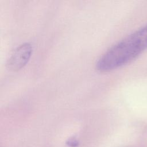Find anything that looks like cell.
<instances>
[{"label":"cell","instance_id":"obj_1","mask_svg":"<svg viewBox=\"0 0 147 147\" xmlns=\"http://www.w3.org/2000/svg\"><path fill=\"white\" fill-rule=\"evenodd\" d=\"M147 49V25L132 33L105 52L96 64L98 71L105 72L122 67Z\"/></svg>","mask_w":147,"mask_h":147},{"label":"cell","instance_id":"obj_2","mask_svg":"<svg viewBox=\"0 0 147 147\" xmlns=\"http://www.w3.org/2000/svg\"><path fill=\"white\" fill-rule=\"evenodd\" d=\"M32 52V46L25 43L17 48L6 63L7 68L10 71H18L28 62Z\"/></svg>","mask_w":147,"mask_h":147}]
</instances>
